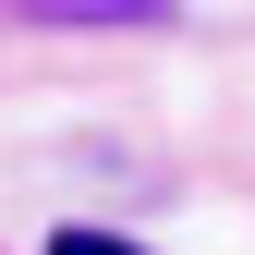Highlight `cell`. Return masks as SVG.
Masks as SVG:
<instances>
[{
    "instance_id": "1",
    "label": "cell",
    "mask_w": 255,
    "mask_h": 255,
    "mask_svg": "<svg viewBox=\"0 0 255 255\" xmlns=\"http://www.w3.org/2000/svg\"><path fill=\"white\" fill-rule=\"evenodd\" d=\"M49 255H134V243H110V231H61Z\"/></svg>"
}]
</instances>
